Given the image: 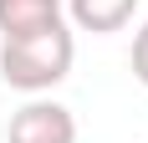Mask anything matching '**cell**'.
<instances>
[{
    "label": "cell",
    "mask_w": 148,
    "mask_h": 143,
    "mask_svg": "<svg viewBox=\"0 0 148 143\" xmlns=\"http://www.w3.org/2000/svg\"><path fill=\"white\" fill-rule=\"evenodd\" d=\"M72 56H77V41H72V31L56 21V26L36 31V36L0 41V77L15 92H51L72 72Z\"/></svg>",
    "instance_id": "6da1fadb"
},
{
    "label": "cell",
    "mask_w": 148,
    "mask_h": 143,
    "mask_svg": "<svg viewBox=\"0 0 148 143\" xmlns=\"http://www.w3.org/2000/svg\"><path fill=\"white\" fill-rule=\"evenodd\" d=\"M5 143H77V118L61 102H41L36 97V102H26L10 118Z\"/></svg>",
    "instance_id": "7a4b0ae2"
},
{
    "label": "cell",
    "mask_w": 148,
    "mask_h": 143,
    "mask_svg": "<svg viewBox=\"0 0 148 143\" xmlns=\"http://www.w3.org/2000/svg\"><path fill=\"white\" fill-rule=\"evenodd\" d=\"M61 21V0H0V41L36 36Z\"/></svg>",
    "instance_id": "3957f363"
},
{
    "label": "cell",
    "mask_w": 148,
    "mask_h": 143,
    "mask_svg": "<svg viewBox=\"0 0 148 143\" xmlns=\"http://www.w3.org/2000/svg\"><path fill=\"white\" fill-rule=\"evenodd\" d=\"M138 0H66V15H72L82 31L92 36H107V31H123L133 21Z\"/></svg>",
    "instance_id": "277c9868"
},
{
    "label": "cell",
    "mask_w": 148,
    "mask_h": 143,
    "mask_svg": "<svg viewBox=\"0 0 148 143\" xmlns=\"http://www.w3.org/2000/svg\"><path fill=\"white\" fill-rule=\"evenodd\" d=\"M133 77H138V82L148 87V26H143V31L133 36Z\"/></svg>",
    "instance_id": "5b68a950"
}]
</instances>
